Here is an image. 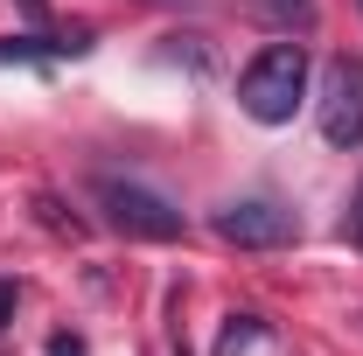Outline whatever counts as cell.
<instances>
[{
  "mask_svg": "<svg viewBox=\"0 0 363 356\" xmlns=\"http://www.w3.org/2000/svg\"><path fill=\"white\" fill-rule=\"evenodd\" d=\"M308 98V49L301 43H266L238 70V112L259 126H286Z\"/></svg>",
  "mask_w": 363,
  "mask_h": 356,
  "instance_id": "1",
  "label": "cell"
},
{
  "mask_svg": "<svg viewBox=\"0 0 363 356\" xmlns=\"http://www.w3.org/2000/svg\"><path fill=\"white\" fill-rule=\"evenodd\" d=\"M91 196H98V210H105V223H112L119 238H147V245H175L182 238V210L161 196V189H147V182L98 175Z\"/></svg>",
  "mask_w": 363,
  "mask_h": 356,
  "instance_id": "2",
  "label": "cell"
},
{
  "mask_svg": "<svg viewBox=\"0 0 363 356\" xmlns=\"http://www.w3.org/2000/svg\"><path fill=\"white\" fill-rule=\"evenodd\" d=\"M217 238L238 245V252H279V245H294L301 238V217L286 210V203H272V196H238L217 210Z\"/></svg>",
  "mask_w": 363,
  "mask_h": 356,
  "instance_id": "3",
  "label": "cell"
},
{
  "mask_svg": "<svg viewBox=\"0 0 363 356\" xmlns=\"http://www.w3.org/2000/svg\"><path fill=\"white\" fill-rule=\"evenodd\" d=\"M321 140L363 147V56H335L321 70Z\"/></svg>",
  "mask_w": 363,
  "mask_h": 356,
  "instance_id": "4",
  "label": "cell"
},
{
  "mask_svg": "<svg viewBox=\"0 0 363 356\" xmlns=\"http://www.w3.org/2000/svg\"><path fill=\"white\" fill-rule=\"evenodd\" d=\"M91 35L84 28H70V35H0V63H43V56H84Z\"/></svg>",
  "mask_w": 363,
  "mask_h": 356,
  "instance_id": "5",
  "label": "cell"
},
{
  "mask_svg": "<svg viewBox=\"0 0 363 356\" xmlns=\"http://www.w3.org/2000/svg\"><path fill=\"white\" fill-rule=\"evenodd\" d=\"M259 7H266V14L279 21V28H286V21H301V28L315 21V0H259Z\"/></svg>",
  "mask_w": 363,
  "mask_h": 356,
  "instance_id": "6",
  "label": "cell"
},
{
  "mask_svg": "<svg viewBox=\"0 0 363 356\" xmlns=\"http://www.w3.org/2000/svg\"><path fill=\"white\" fill-rule=\"evenodd\" d=\"M342 230H350V245H363V182H357V196H350V217H342Z\"/></svg>",
  "mask_w": 363,
  "mask_h": 356,
  "instance_id": "7",
  "label": "cell"
},
{
  "mask_svg": "<svg viewBox=\"0 0 363 356\" xmlns=\"http://www.w3.org/2000/svg\"><path fill=\"white\" fill-rule=\"evenodd\" d=\"M49 356H84V343L77 335H49Z\"/></svg>",
  "mask_w": 363,
  "mask_h": 356,
  "instance_id": "8",
  "label": "cell"
},
{
  "mask_svg": "<svg viewBox=\"0 0 363 356\" xmlns=\"http://www.w3.org/2000/svg\"><path fill=\"white\" fill-rule=\"evenodd\" d=\"M14 321V279H0V328Z\"/></svg>",
  "mask_w": 363,
  "mask_h": 356,
  "instance_id": "9",
  "label": "cell"
},
{
  "mask_svg": "<svg viewBox=\"0 0 363 356\" xmlns=\"http://www.w3.org/2000/svg\"><path fill=\"white\" fill-rule=\"evenodd\" d=\"M357 7H363V0H357Z\"/></svg>",
  "mask_w": 363,
  "mask_h": 356,
  "instance_id": "10",
  "label": "cell"
}]
</instances>
